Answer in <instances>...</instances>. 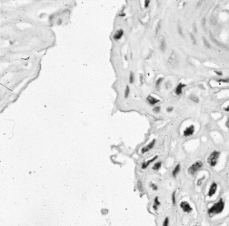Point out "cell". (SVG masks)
Returning <instances> with one entry per match:
<instances>
[{
  "label": "cell",
  "mask_w": 229,
  "mask_h": 226,
  "mask_svg": "<svg viewBox=\"0 0 229 226\" xmlns=\"http://www.w3.org/2000/svg\"><path fill=\"white\" fill-rule=\"evenodd\" d=\"M189 99H190L191 101H194L195 103H198V102H199V99H198L197 96H195V95H190Z\"/></svg>",
  "instance_id": "obj_19"
},
{
  "label": "cell",
  "mask_w": 229,
  "mask_h": 226,
  "mask_svg": "<svg viewBox=\"0 0 229 226\" xmlns=\"http://www.w3.org/2000/svg\"><path fill=\"white\" fill-rule=\"evenodd\" d=\"M225 205H226L225 201L223 199H220L217 202H216L213 206H211L208 209V214L210 216H214V215L221 213L225 209Z\"/></svg>",
  "instance_id": "obj_1"
},
{
  "label": "cell",
  "mask_w": 229,
  "mask_h": 226,
  "mask_svg": "<svg viewBox=\"0 0 229 226\" xmlns=\"http://www.w3.org/2000/svg\"><path fill=\"white\" fill-rule=\"evenodd\" d=\"M180 207H181V209L183 210V212H187V213H189V212H192V211H193V209H192L191 205H190L187 201H181V202H180Z\"/></svg>",
  "instance_id": "obj_4"
},
{
  "label": "cell",
  "mask_w": 229,
  "mask_h": 226,
  "mask_svg": "<svg viewBox=\"0 0 229 226\" xmlns=\"http://www.w3.org/2000/svg\"><path fill=\"white\" fill-rule=\"evenodd\" d=\"M155 142H156V141L155 140H153L152 141L148 144V145H147V146H145L141 151H142V153H146V152H147V151H149L150 150H152L153 148L155 147Z\"/></svg>",
  "instance_id": "obj_7"
},
{
  "label": "cell",
  "mask_w": 229,
  "mask_h": 226,
  "mask_svg": "<svg viewBox=\"0 0 229 226\" xmlns=\"http://www.w3.org/2000/svg\"><path fill=\"white\" fill-rule=\"evenodd\" d=\"M178 33L180 34V36H182V37L184 36V35H183V31H182V28H181V26H178Z\"/></svg>",
  "instance_id": "obj_29"
},
{
  "label": "cell",
  "mask_w": 229,
  "mask_h": 226,
  "mask_svg": "<svg viewBox=\"0 0 229 226\" xmlns=\"http://www.w3.org/2000/svg\"><path fill=\"white\" fill-rule=\"evenodd\" d=\"M216 81H218V82H224V83H229V78H222V79H218Z\"/></svg>",
  "instance_id": "obj_24"
},
{
  "label": "cell",
  "mask_w": 229,
  "mask_h": 226,
  "mask_svg": "<svg viewBox=\"0 0 229 226\" xmlns=\"http://www.w3.org/2000/svg\"><path fill=\"white\" fill-rule=\"evenodd\" d=\"M160 109H161L160 107H155L154 109H153V111H154L155 113H159V112H160Z\"/></svg>",
  "instance_id": "obj_25"
},
{
  "label": "cell",
  "mask_w": 229,
  "mask_h": 226,
  "mask_svg": "<svg viewBox=\"0 0 229 226\" xmlns=\"http://www.w3.org/2000/svg\"><path fill=\"white\" fill-rule=\"evenodd\" d=\"M160 204H161V203H160V201H159L158 197H155V200H154L153 209H154L155 211H157V209H158V207H159V205H160Z\"/></svg>",
  "instance_id": "obj_13"
},
{
  "label": "cell",
  "mask_w": 229,
  "mask_h": 226,
  "mask_svg": "<svg viewBox=\"0 0 229 226\" xmlns=\"http://www.w3.org/2000/svg\"><path fill=\"white\" fill-rule=\"evenodd\" d=\"M220 157V152L217 151H214L211 152V154L209 155L208 159H207V162L211 167H215L217 164L218 159Z\"/></svg>",
  "instance_id": "obj_2"
},
{
  "label": "cell",
  "mask_w": 229,
  "mask_h": 226,
  "mask_svg": "<svg viewBox=\"0 0 229 226\" xmlns=\"http://www.w3.org/2000/svg\"><path fill=\"white\" fill-rule=\"evenodd\" d=\"M176 193H177L176 191L173 192V193H172V202H173V204H176Z\"/></svg>",
  "instance_id": "obj_23"
},
{
  "label": "cell",
  "mask_w": 229,
  "mask_h": 226,
  "mask_svg": "<svg viewBox=\"0 0 229 226\" xmlns=\"http://www.w3.org/2000/svg\"><path fill=\"white\" fill-rule=\"evenodd\" d=\"M226 126L228 128V129H229V118L227 119V122H226Z\"/></svg>",
  "instance_id": "obj_33"
},
{
  "label": "cell",
  "mask_w": 229,
  "mask_h": 226,
  "mask_svg": "<svg viewBox=\"0 0 229 226\" xmlns=\"http://www.w3.org/2000/svg\"><path fill=\"white\" fill-rule=\"evenodd\" d=\"M164 80V78L163 77H159L157 80H156V82H155V88L158 89H159V87H160V85H161V83H162V81Z\"/></svg>",
  "instance_id": "obj_17"
},
{
  "label": "cell",
  "mask_w": 229,
  "mask_h": 226,
  "mask_svg": "<svg viewBox=\"0 0 229 226\" xmlns=\"http://www.w3.org/2000/svg\"><path fill=\"white\" fill-rule=\"evenodd\" d=\"M194 226H200V225H194Z\"/></svg>",
  "instance_id": "obj_36"
},
{
  "label": "cell",
  "mask_w": 229,
  "mask_h": 226,
  "mask_svg": "<svg viewBox=\"0 0 229 226\" xmlns=\"http://www.w3.org/2000/svg\"><path fill=\"white\" fill-rule=\"evenodd\" d=\"M147 100V101H148V103H149L150 105H152V106L155 105L156 103H158V102H159V100H157V99L154 98V97H152V96H148Z\"/></svg>",
  "instance_id": "obj_12"
},
{
  "label": "cell",
  "mask_w": 229,
  "mask_h": 226,
  "mask_svg": "<svg viewBox=\"0 0 229 226\" xmlns=\"http://www.w3.org/2000/svg\"><path fill=\"white\" fill-rule=\"evenodd\" d=\"M170 87H171V84H170L169 82H166V89H169Z\"/></svg>",
  "instance_id": "obj_30"
},
{
  "label": "cell",
  "mask_w": 229,
  "mask_h": 226,
  "mask_svg": "<svg viewBox=\"0 0 229 226\" xmlns=\"http://www.w3.org/2000/svg\"><path fill=\"white\" fill-rule=\"evenodd\" d=\"M149 4H150V1L149 0H146L145 1V8H147L148 6H149Z\"/></svg>",
  "instance_id": "obj_28"
},
{
  "label": "cell",
  "mask_w": 229,
  "mask_h": 226,
  "mask_svg": "<svg viewBox=\"0 0 229 226\" xmlns=\"http://www.w3.org/2000/svg\"><path fill=\"white\" fill-rule=\"evenodd\" d=\"M169 60H168V62H169V64L172 66V67H176L177 65V56L175 55V53H172V55H171V57L168 58Z\"/></svg>",
  "instance_id": "obj_8"
},
{
  "label": "cell",
  "mask_w": 229,
  "mask_h": 226,
  "mask_svg": "<svg viewBox=\"0 0 229 226\" xmlns=\"http://www.w3.org/2000/svg\"><path fill=\"white\" fill-rule=\"evenodd\" d=\"M203 166V162L198 161L197 162H195L194 164H192L189 168H188V173L191 174V175H194L197 172H198V170H200Z\"/></svg>",
  "instance_id": "obj_3"
},
{
  "label": "cell",
  "mask_w": 229,
  "mask_h": 226,
  "mask_svg": "<svg viewBox=\"0 0 229 226\" xmlns=\"http://www.w3.org/2000/svg\"><path fill=\"white\" fill-rule=\"evenodd\" d=\"M160 23H161V22L158 23V26H157V27H156V33H158V31H159V29H160V25H161Z\"/></svg>",
  "instance_id": "obj_31"
},
{
  "label": "cell",
  "mask_w": 229,
  "mask_h": 226,
  "mask_svg": "<svg viewBox=\"0 0 229 226\" xmlns=\"http://www.w3.org/2000/svg\"><path fill=\"white\" fill-rule=\"evenodd\" d=\"M157 158H158L157 156H155V157H154V158H152L151 160H149V161H144V162L142 163V166H141V167H142V169H144V170H145V169H147V167L149 166V164H150V163H152L153 161H155V160H156Z\"/></svg>",
  "instance_id": "obj_9"
},
{
  "label": "cell",
  "mask_w": 229,
  "mask_h": 226,
  "mask_svg": "<svg viewBox=\"0 0 229 226\" xmlns=\"http://www.w3.org/2000/svg\"><path fill=\"white\" fill-rule=\"evenodd\" d=\"M166 110H167V112H171V111L173 110V108H172V107H170V108H167V109H166Z\"/></svg>",
  "instance_id": "obj_32"
},
{
  "label": "cell",
  "mask_w": 229,
  "mask_h": 226,
  "mask_svg": "<svg viewBox=\"0 0 229 226\" xmlns=\"http://www.w3.org/2000/svg\"><path fill=\"white\" fill-rule=\"evenodd\" d=\"M225 110H226V111H229V105L227 108H225Z\"/></svg>",
  "instance_id": "obj_35"
},
{
  "label": "cell",
  "mask_w": 229,
  "mask_h": 226,
  "mask_svg": "<svg viewBox=\"0 0 229 226\" xmlns=\"http://www.w3.org/2000/svg\"><path fill=\"white\" fill-rule=\"evenodd\" d=\"M194 132H195V126H188V127L185 128V129L184 130V136H185V137H189V136L193 135Z\"/></svg>",
  "instance_id": "obj_6"
},
{
  "label": "cell",
  "mask_w": 229,
  "mask_h": 226,
  "mask_svg": "<svg viewBox=\"0 0 229 226\" xmlns=\"http://www.w3.org/2000/svg\"><path fill=\"white\" fill-rule=\"evenodd\" d=\"M150 187L152 188L154 191H157V186L155 184H154L153 182H150Z\"/></svg>",
  "instance_id": "obj_26"
},
{
  "label": "cell",
  "mask_w": 229,
  "mask_h": 226,
  "mask_svg": "<svg viewBox=\"0 0 229 226\" xmlns=\"http://www.w3.org/2000/svg\"><path fill=\"white\" fill-rule=\"evenodd\" d=\"M123 35H124L123 29H119V30H117V31L116 32V34L114 35V39H115V40H119V39L123 37Z\"/></svg>",
  "instance_id": "obj_11"
},
{
  "label": "cell",
  "mask_w": 229,
  "mask_h": 226,
  "mask_svg": "<svg viewBox=\"0 0 229 226\" xmlns=\"http://www.w3.org/2000/svg\"><path fill=\"white\" fill-rule=\"evenodd\" d=\"M161 166H162V162L161 161H157V162H155V165L153 166V171H158L160 168H161Z\"/></svg>",
  "instance_id": "obj_16"
},
{
  "label": "cell",
  "mask_w": 229,
  "mask_h": 226,
  "mask_svg": "<svg viewBox=\"0 0 229 226\" xmlns=\"http://www.w3.org/2000/svg\"><path fill=\"white\" fill-rule=\"evenodd\" d=\"M216 73L217 75H219V76H222V75H223V73H222L221 71H216Z\"/></svg>",
  "instance_id": "obj_34"
},
{
  "label": "cell",
  "mask_w": 229,
  "mask_h": 226,
  "mask_svg": "<svg viewBox=\"0 0 229 226\" xmlns=\"http://www.w3.org/2000/svg\"><path fill=\"white\" fill-rule=\"evenodd\" d=\"M190 38H191V39H192V41H193V44H194V45H196V44H197V41H196L195 37H194L192 34H190Z\"/></svg>",
  "instance_id": "obj_27"
},
{
  "label": "cell",
  "mask_w": 229,
  "mask_h": 226,
  "mask_svg": "<svg viewBox=\"0 0 229 226\" xmlns=\"http://www.w3.org/2000/svg\"><path fill=\"white\" fill-rule=\"evenodd\" d=\"M129 94H130V88H129V86H127L126 90H125V98H126V99L128 98Z\"/></svg>",
  "instance_id": "obj_20"
},
{
  "label": "cell",
  "mask_w": 229,
  "mask_h": 226,
  "mask_svg": "<svg viewBox=\"0 0 229 226\" xmlns=\"http://www.w3.org/2000/svg\"><path fill=\"white\" fill-rule=\"evenodd\" d=\"M180 169H181L180 164H177V165L174 168V170H173V172H172V176H173V177H177L178 173H179V172H180Z\"/></svg>",
  "instance_id": "obj_14"
},
{
  "label": "cell",
  "mask_w": 229,
  "mask_h": 226,
  "mask_svg": "<svg viewBox=\"0 0 229 226\" xmlns=\"http://www.w3.org/2000/svg\"><path fill=\"white\" fill-rule=\"evenodd\" d=\"M134 81H135V75H134V73L131 71V72L129 73V83H130V84H133Z\"/></svg>",
  "instance_id": "obj_18"
},
{
  "label": "cell",
  "mask_w": 229,
  "mask_h": 226,
  "mask_svg": "<svg viewBox=\"0 0 229 226\" xmlns=\"http://www.w3.org/2000/svg\"><path fill=\"white\" fill-rule=\"evenodd\" d=\"M162 226H169V218L168 217H166L165 220H164V223Z\"/></svg>",
  "instance_id": "obj_21"
},
{
  "label": "cell",
  "mask_w": 229,
  "mask_h": 226,
  "mask_svg": "<svg viewBox=\"0 0 229 226\" xmlns=\"http://www.w3.org/2000/svg\"><path fill=\"white\" fill-rule=\"evenodd\" d=\"M217 191V184L216 182H213L211 185H210V188H209V191H208V197H213L216 192Z\"/></svg>",
  "instance_id": "obj_5"
},
{
  "label": "cell",
  "mask_w": 229,
  "mask_h": 226,
  "mask_svg": "<svg viewBox=\"0 0 229 226\" xmlns=\"http://www.w3.org/2000/svg\"><path fill=\"white\" fill-rule=\"evenodd\" d=\"M185 84H183V83H179L177 86V88H176V89H175V93L177 94V95H181L182 94V91H183V89L185 88Z\"/></svg>",
  "instance_id": "obj_10"
},
{
  "label": "cell",
  "mask_w": 229,
  "mask_h": 226,
  "mask_svg": "<svg viewBox=\"0 0 229 226\" xmlns=\"http://www.w3.org/2000/svg\"><path fill=\"white\" fill-rule=\"evenodd\" d=\"M166 40H165V38H162L161 41H160V50L162 51V52H165V51H166Z\"/></svg>",
  "instance_id": "obj_15"
},
{
  "label": "cell",
  "mask_w": 229,
  "mask_h": 226,
  "mask_svg": "<svg viewBox=\"0 0 229 226\" xmlns=\"http://www.w3.org/2000/svg\"><path fill=\"white\" fill-rule=\"evenodd\" d=\"M203 41H204V46L207 48V49H211V46H210V44L207 42V40L204 38H203Z\"/></svg>",
  "instance_id": "obj_22"
}]
</instances>
